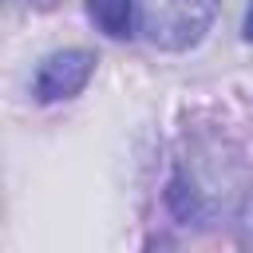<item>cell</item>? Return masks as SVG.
Returning a JSON list of instances; mask_svg holds the SVG:
<instances>
[{"mask_svg":"<svg viewBox=\"0 0 253 253\" xmlns=\"http://www.w3.org/2000/svg\"><path fill=\"white\" fill-rule=\"evenodd\" d=\"M217 4L221 0H134V24L146 43L162 51H186L210 32Z\"/></svg>","mask_w":253,"mask_h":253,"instance_id":"1","label":"cell"},{"mask_svg":"<svg viewBox=\"0 0 253 253\" xmlns=\"http://www.w3.org/2000/svg\"><path fill=\"white\" fill-rule=\"evenodd\" d=\"M91 75H95V51L63 47V51H51L36 67L32 95H36V103H63V99H75L91 83Z\"/></svg>","mask_w":253,"mask_h":253,"instance_id":"2","label":"cell"},{"mask_svg":"<svg viewBox=\"0 0 253 253\" xmlns=\"http://www.w3.org/2000/svg\"><path fill=\"white\" fill-rule=\"evenodd\" d=\"M87 16L111 40H126L134 28V0H87Z\"/></svg>","mask_w":253,"mask_h":253,"instance_id":"3","label":"cell"},{"mask_svg":"<svg viewBox=\"0 0 253 253\" xmlns=\"http://www.w3.org/2000/svg\"><path fill=\"white\" fill-rule=\"evenodd\" d=\"M245 40L253 43V0H249V12H245Z\"/></svg>","mask_w":253,"mask_h":253,"instance_id":"4","label":"cell"}]
</instances>
